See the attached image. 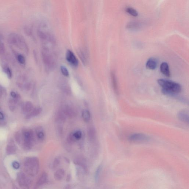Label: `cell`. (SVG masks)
I'll return each mask as SVG.
<instances>
[{"instance_id": "15", "label": "cell", "mask_w": 189, "mask_h": 189, "mask_svg": "<svg viewBox=\"0 0 189 189\" xmlns=\"http://www.w3.org/2000/svg\"><path fill=\"white\" fill-rule=\"evenodd\" d=\"M178 118L179 119L183 122L186 123L189 122V115L188 113L186 111H180L178 113Z\"/></svg>"}, {"instance_id": "9", "label": "cell", "mask_w": 189, "mask_h": 189, "mask_svg": "<svg viewBox=\"0 0 189 189\" xmlns=\"http://www.w3.org/2000/svg\"><path fill=\"white\" fill-rule=\"evenodd\" d=\"M42 109L40 107H37L34 108L30 112L26 115V119H30L31 118L38 116L42 113Z\"/></svg>"}, {"instance_id": "10", "label": "cell", "mask_w": 189, "mask_h": 189, "mask_svg": "<svg viewBox=\"0 0 189 189\" xmlns=\"http://www.w3.org/2000/svg\"><path fill=\"white\" fill-rule=\"evenodd\" d=\"M158 63V62L156 58L151 57L148 59L146 62V68L151 70L155 69L157 67Z\"/></svg>"}, {"instance_id": "4", "label": "cell", "mask_w": 189, "mask_h": 189, "mask_svg": "<svg viewBox=\"0 0 189 189\" xmlns=\"http://www.w3.org/2000/svg\"><path fill=\"white\" fill-rule=\"evenodd\" d=\"M43 59L46 67L49 70H52L55 65V59L52 52L47 48H44L42 50Z\"/></svg>"}, {"instance_id": "35", "label": "cell", "mask_w": 189, "mask_h": 189, "mask_svg": "<svg viewBox=\"0 0 189 189\" xmlns=\"http://www.w3.org/2000/svg\"><path fill=\"white\" fill-rule=\"evenodd\" d=\"M12 166L13 167L14 169H16V170L19 169L20 167V165L19 162H17V161H14V162H13Z\"/></svg>"}, {"instance_id": "28", "label": "cell", "mask_w": 189, "mask_h": 189, "mask_svg": "<svg viewBox=\"0 0 189 189\" xmlns=\"http://www.w3.org/2000/svg\"><path fill=\"white\" fill-rule=\"evenodd\" d=\"M139 27L138 24L135 22H130L128 24L127 27L129 29H137Z\"/></svg>"}, {"instance_id": "25", "label": "cell", "mask_w": 189, "mask_h": 189, "mask_svg": "<svg viewBox=\"0 0 189 189\" xmlns=\"http://www.w3.org/2000/svg\"><path fill=\"white\" fill-rule=\"evenodd\" d=\"M96 131L94 128H90L88 131V135L89 139L91 140H93L96 137Z\"/></svg>"}, {"instance_id": "18", "label": "cell", "mask_w": 189, "mask_h": 189, "mask_svg": "<svg viewBox=\"0 0 189 189\" xmlns=\"http://www.w3.org/2000/svg\"><path fill=\"white\" fill-rule=\"evenodd\" d=\"M111 78L112 83L114 91L117 94L118 93V85L117 81L116 75L114 72H112L111 73Z\"/></svg>"}, {"instance_id": "23", "label": "cell", "mask_w": 189, "mask_h": 189, "mask_svg": "<svg viewBox=\"0 0 189 189\" xmlns=\"http://www.w3.org/2000/svg\"><path fill=\"white\" fill-rule=\"evenodd\" d=\"M66 116L62 111H59L56 116V120L59 122H63L65 121Z\"/></svg>"}, {"instance_id": "24", "label": "cell", "mask_w": 189, "mask_h": 189, "mask_svg": "<svg viewBox=\"0 0 189 189\" xmlns=\"http://www.w3.org/2000/svg\"><path fill=\"white\" fill-rule=\"evenodd\" d=\"M36 135L39 140L43 141L45 139V134L42 128H39L37 129Z\"/></svg>"}, {"instance_id": "31", "label": "cell", "mask_w": 189, "mask_h": 189, "mask_svg": "<svg viewBox=\"0 0 189 189\" xmlns=\"http://www.w3.org/2000/svg\"><path fill=\"white\" fill-rule=\"evenodd\" d=\"M5 117L4 113L0 110V126H3L5 124Z\"/></svg>"}, {"instance_id": "37", "label": "cell", "mask_w": 189, "mask_h": 189, "mask_svg": "<svg viewBox=\"0 0 189 189\" xmlns=\"http://www.w3.org/2000/svg\"><path fill=\"white\" fill-rule=\"evenodd\" d=\"M11 96L13 98H17L20 97L19 95L14 91H12L11 93Z\"/></svg>"}, {"instance_id": "27", "label": "cell", "mask_w": 189, "mask_h": 189, "mask_svg": "<svg viewBox=\"0 0 189 189\" xmlns=\"http://www.w3.org/2000/svg\"><path fill=\"white\" fill-rule=\"evenodd\" d=\"M126 12L131 14V15L134 16V17H136V16L138 15V13L137 11L132 8H127L126 9Z\"/></svg>"}, {"instance_id": "8", "label": "cell", "mask_w": 189, "mask_h": 189, "mask_svg": "<svg viewBox=\"0 0 189 189\" xmlns=\"http://www.w3.org/2000/svg\"><path fill=\"white\" fill-rule=\"evenodd\" d=\"M82 137V133L80 131H76L72 132L69 135L67 140L69 143H72L76 142L80 140Z\"/></svg>"}, {"instance_id": "14", "label": "cell", "mask_w": 189, "mask_h": 189, "mask_svg": "<svg viewBox=\"0 0 189 189\" xmlns=\"http://www.w3.org/2000/svg\"><path fill=\"white\" fill-rule=\"evenodd\" d=\"M65 172L64 169H58L54 174V178L57 181L61 180L65 177Z\"/></svg>"}, {"instance_id": "20", "label": "cell", "mask_w": 189, "mask_h": 189, "mask_svg": "<svg viewBox=\"0 0 189 189\" xmlns=\"http://www.w3.org/2000/svg\"><path fill=\"white\" fill-rule=\"evenodd\" d=\"M19 35L16 33H11L9 34L8 37V40L10 43L12 45H16Z\"/></svg>"}, {"instance_id": "12", "label": "cell", "mask_w": 189, "mask_h": 189, "mask_svg": "<svg viewBox=\"0 0 189 189\" xmlns=\"http://www.w3.org/2000/svg\"><path fill=\"white\" fill-rule=\"evenodd\" d=\"M160 69L161 72L167 77L171 76V73L168 64L167 62H162L160 65Z\"/></svg>"}, {"instance_id": "21", "label": "cell", "mask_w": 189, "mask_h": 189, "mask_svg": "<svg viewBox=\"0 0 189 189\" xmlns=\"http://www.w3.org/2000/svg\"><path fill=\"white\" fill-rule=\"evenodd\" d=\"M87 52L84 50H80L79 51V55L80 60H82L84 65H86L88 62V56Z\"/></svg>"}, {"instance_id": "33", "label": "cell", "mask_w": 189, "mask_h": 189, "mask_svg": "<svg viewBox=\"0 0 189 189\" xmlns=\"http://www.w3.org/2000/svg\"><path fill=\"white\" fill-rule=\"evenodd\" d=\"M15 138L16 142L18 143L22 144V134H20L19 132L16 133L15 134Z\"/></svg>"}, {"instance_id": "5", "label": "cell", "mask_w": 189, "mask_h": 189, "mask_svg": "<svg viewBox=\"0 0 189 189\" xmlns=\"http://www.w3.org/2000/svg\"><path fill=\"white\" fill-rule=\"evenodd\" d=\"M149 139L147 135L141 133L133 134L129 137V140L134 143L145 142L148 141Z\"/></svg>"}, {"instance_id": "19", "label": "cell", "mask_w": 189, "mask_h": 189, "mask_svg": "<svg viewBox=\"0 0 189 189\" xmlns=\"http://www.w3.org/2000/svg\"><path fill=\"white\" fill-rule=\"evenodd\" d=\"M48 180V175L46 172H44L41 175L37 182V186H40L46 183Z\"/></svg>"}, {"instance_id": "29", "label": "cell", "mask_w": 189, "mask_h": 189, "mask_svg": "<svg viewBox=\"0 0 189 189\" xmlns=\"http://www.w3.org/2000/svg\"><path fill=\"white\" fill-rule=\"evenodd\" d=\"M60 69L61 73L64 76L66 77H68L69 76V73L68 70L65 66H61L60 67Z\"/></svg>"}, {"instance_id": "36", "label": "cell", "mask_w": 189, "mask_h": 189, "mask_svg": "<svg viewBox=\"0 0 189 189\" xmlns=\"http://www.w3.org/2000/svg\"><path fill=\"white\" fill-rule=\"evenodd\" d=\"M5 51V47L4 44L0 43V55L4 53Z\"/></svg>"}, {"instance_id": "16", "label": "cell", "mask_w": 189, "mask_h": 189, "mask_svg": "<svg viewBox=\"0 0 189 189\" xmlns=\"http://www.w3.org/2000/svg\"><path fill=\"white\" fill-rule=\"evenodd\" d=\"M62 111L66 116L73 117L75 115V113L74 110L70 106H65Z\"/></svg>"}, {"instance_id": "30", "label": "cell", "mask_w": 189, "mask_h": 189, "mask_svg": "<svg viewBox=\"0 0 189 189\" xmlns=\"http://www.w3.org/2000/svg\"><path fill=\"white\" fill-rule=\"evenodd\" d=\"M4 70L8 78L11 79L12 77V73L11 69L9 67H4Z\"/></svg>"}, {"instance_id": "38", "label": "cell", "mask_w": 189, "mask_h": 189, "mask_svg": "<svg viewBox=\"0 0 189 189\" xmlns=\"http://www.w3.org/2000/svg\"><path fill=\"white\" fill-rule=\"evenodd\" d=\"M75 186L72 184H67L65 186V189H73L74 188Z\"/></svg>"}, {"instance_id": "40", "label": "cell", "mask_w": 189, "mask_h": 189, "mask_svg": "<svg viewBox=\"0 0 189 189\" xmlns=\"http://www.w3.org/2000/svg\"><path fill=\"white\" fill-rule=\"evenodd\" d=\"M71 176H70V175H67V178L66 179V181H69L70 179V178H71Z\"/></svg>"}, {"instance_id": "22", "label": "cell", "mask_w": 189, "mask_h": 189, "mask_svg": "<svg viewBox=\"0 0 189 189\" xmlns=\"http://www.w3.org/2000/svg\"><path fill=\"white\" fill-rule=\"evenodd\" d=\"M82 117L83 121L88 123L91 119V115L89 111L87 109H84L82 111Z\"/></svg>"}, {"instance_id": "32", "label": "cell", "mask_w": 189, "mask_h": 189, "mask_svg": "<svg viewBox=\"0 0 189 189\" xmlns=\"http://www.w3.org/2000/svg\"><path fill=\"white\" fill-rule=\"evenodd\" d=\"M17 60L21 65H24L26 63V58L24 56L22 55H17Z\"/></svg>"}, {"instance_id": "13", "label": "cell", "mask_w": 189, "mask_h": 189, "mask_svg": "<svg viewBox=\"0 0 189 189\" xmlns=\"http://www.w3.org/2000/svg\"><path fill=\"white\" fill-rule=\"evenodd\" d=\"M16 146L13 141H11L8 144L6 147V153L8 155H12L16 152Z\"/></svg>"}, {"instance_id": "6", "label": "cell", "mask_w": 189, "mask_h": 189, "mask_svg": "<svg viewBox=\"0 0 189 189\" xmlns=\"http://www.w3.org/2000/svg\"><path fill=\"white\" fill-rule=\"evenodd\" d=\"M66 59L72 66L75 67H78L79 64L78 59L71 50L67 51L66 54Z\"/></svg>"}, {"instance_id": "17", "label": "cell", "mask_w": 189, "mask_h": 189, "mask_svg": "<svg viewBox=\"0 0 189 189\" xmlns=\"http://www.w3.org/2000/svg\"><path fill=\"white\" fill-rule=\"evenodd\" d=\"M19 98H11L9 102V106L10 109L11 111H14L15 110L17 107L18 102L19 101Z\"/></svg>"}, {"instance_id": "7", "label": "cell", "mask_w": 189, "mask_h": 189, "mask_svg": "<svg viewBox=\"0 0 189 189\" xmlns=\"http://www.w3.org/2000/svg\"><path fill=\"white\" fill-rule=\"evenodd\" d=\"M18 182L21 187L27 188L29 186L30 181L25 174L20 172L17 176Z\"/></svg>"}, {"instance_id": "3", "label": "cell", "mask_w": 189, "mask_h": 189, "mask_svg": "<svg viewBox=\"0 0 189 189\" xmlns=\"http://www.w3.org/2000/svg\"><path fill=\"white\" fill-rule=\"evenodd\" d=\"M23 147L26 150L32 148L34 141V133L30 129H24L22 133Z\"/></svg>"}, {"instance_id": "2", "label": "cell", "mask_w": 189, "mask_h": 189, "mask_svg": "<svg viewBox=\"0 0 189 189\" xmlns=\"http://www.w3.org/2000/svg\"><path fill=\"white\" fill-rule=\"evenodd\" d=\"M24 169L26 173L30 176L34 177L37 175L39 170V161L36 157L27 158L24 162Z\"/></svg>"}, {"instance_id": "11", "label": "cell", "mask_w": 189, "mask_h": 189, "mask_svg": "<svg viewBox=\"0 0 189 189\" xmlns=\"http://www.w3.org/2000/svg\"><path fill=\"white\" fill-rule=\"evenodd\" d=\"M33 105L31 102L27 101L23 103L22 106V111L24 114L27 115L33 109Z\"/></svg>"}, {"instance_id": "39", "label": "cell", "mask_w": 189, "mask_h": 189, "mask_svg": "<svg viewBox=\"0 0 189 189\" xmlns=\"http://www.w3.org/2000/svg\"><path fill=\"white\" fill-rule=\"evenodd\" d=\"M3 92H4V90H3L2 88L0 86V96L2 94Z\"/></svg>"}, {"instance_id": "1", "label": "cell", "mask_w": 189, "mask_h": 189, "mask_svg": "<svg viewBox=\"0 0 189 189\" xmlns=\"http://www.w3.org/2000/svg\"><path fill=\"white\" fill-rule=\"evenodd\" d=\"M157 82L162 88V93L167 96H175L181 91V86L178 83L163 79L158 80Z\"/></svg>"}, {"instance_id": "26", "label": "cell", "mask_w": 189, "mask_h": 189, "mask_svg": "<svg viewBox=\"0 0 189 189\" xmlns=\"http://www.w3.org/2000/svg\"><path fill=\"white\" fill-rule=\"evenodd\" d=\"M102 167L101 165H99L95 171L94 176L95 181V182L98 183L99 180L100 175H101Z\"/></svg>"}, {"instance_id": "34", "label": "cell", "mask_w": 189, "mask_h": 189, "mask_svg": "<svg viewBox=\"0 0 189 189\" xmlns=\"http://www.w3.org/2000/svg\"><path fill=\"white\" fill-rule=\"evenodd\" d=\"M60 159L58 158H55V160L54 161L53 164H52V169H54V170H55V169H56L57 168L58 166V165H60Z\"/></svg>"}]
</instances>
